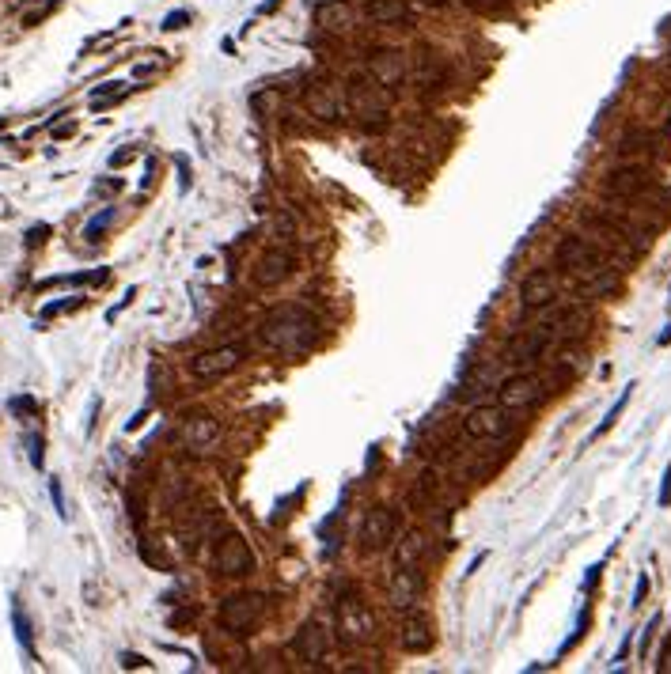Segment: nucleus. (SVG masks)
Here are the masks:
<instances>
[{
	"mask_svg": "<svg viewBox=\"0 0 671 674\" xmlns=\"http://www.w3.org/2000/svg\"><path fill=\"white\" fill-rule=\"evenodd\" d=\"M318 337H323V322L311 307L292 303V307H277L266 322L258 326V341L277 356H307Z\"/></svg>",
	"mask_w": 671,
	"mask_h": 674,
	"instance_id": "nucleus-1",
	"label": "nucleus"
},
{
	"mask_svg": "<svg viewBox=\"0 0 671 674\" xmlns=\"http://www.w3.org/2000/svg\"><path fill=\"white\" fill-rule=\"evenodd\" d=\"M262 617H266V595H258V591L224 595L216 606V625L228 636H250L262 625Z\"/></svg>",
	"mask_w": 671,
	"mask_h": 674,
	"instance_id": "nucleus-2",
	"label": "nucleus"
},
{
	"mask_svg": "<svg viewBox=\"0 0 671 674\" xmlns=\"http://www.w3.org/2000/svg\"><path fill=\"white\" fill-rule=\"evenodd\" d=\"M349 106H353V114H357V125L360 129H379V125H387V118H391V99H387V87L376 84L372 76H353L349 80Z\"/></svg>",
	"mask_w": 671,
	"mask_h": 674,
	"instance_id": "nucleus-3",
	"label": "nucleus"
},
{
	"mask_svg": "<svg viewBox=\"0 0 671 674\" xmlns=\"http://www.w3.org/2000/svg\"><path fill=\"white\" fill-rule=\"evenodd\" d=\"M334 633L342 644H368L372 636H376V614L368 610V602L360 599V595L345 591L338 595L334 602Z\"/></svg>",
	"mask_w": 671,
	"mask_h": 674,
	"instance_id": "nucleus-4",
	"label": "nucleus"
},
{
	"mask_svg": "<svg viewBox=\"0 0 671 674\" xmlns=\"http://www.w3.org/2000/svg\"><path fill=\"white\" fill-rule=\"evenodd\" d=\"M213 568H216V576H224V580H243L255 572V549H250V542L239 530H224V534L216 538Z\"/></svg>",
	"mask_w": 671,
	"mask_h": 674,
	"instance_id": "nucleus-5",
	"label": "nucleus"
},
{
	"mask_svg": "<svg viewBox=\"0 0 671 674\" xmlns=\"http://www.w3.org/2000/svg\"><path fill=\"white\" fill-rule=\"evenodd\" d=\"M243 360H247L243 345H216V349H205L197 356H190V375L197 383H216L224 375H232Z\"/></svg>",
	"mask_w": 671,
	"mask_h": 674,
	"instance_id": "nucleus-6",
	"label": "nucleus"
},
{
	"mask_svg": "<svg viewBox=\"0 0 671 674\" xmlns=\"http://www.w3.org/2000/svg\"><path fill=\"white\" fill-rule=\"evenodd\" d=\"M558 265L569 269L577 281H584V277H592V273H599L603 265H607V258H603V250L596 247V242H588L580 235H565L562 242H558Z\"/></svg>",
	"mask_w": 671,
	"mask_h": 674,
	"instance_id": "nucleus-7",
	"label": "nucleus"
},
{
	"mask_svg": "<svg viewBox=\"0 0 671 674\" xmlns=\"http://www.w3.org/2000/svg\"><path fill=\"white\" fill-rule=\"evenodd\" d=\"M399 538V512L387 504H372L365 512V523H360V546L365 554H379V549L394 546Z\"/></svg>",
	"mask_w": 671,
	"mask_h": 674,
	"instance_id": "nucleus-8",
	"label": "nucleus"
},
{
	"mask_svg": "<svg viewBox=\"0 0 671 674\" xmlns=\"http://www.w3.org/2000/svg\"><path fill=\"white\" fill-rule=\"evenodd\" d=\"M304 106H307V114L318 118V121H338L345 110V95L330 76H311V80L304 84Z\"/></svg>",
	"mask_w": 671,
	"mask_h": 674,
	"instance_id": "nucleus-9",
	"label": "nucleus"
},
{
	"mask_svg": "<svg viewBox=\"0 0 671 674\" xmlns=\"http://www.w3.org/2000/svg\"><path fill=\"white\" fill-rule=\"evenodd\" d=\"M543 394H546V379H543L538 371H527V368H523V371H516V375H509V379L497 386V402H501L509 413L535 405Z\"/></svg>",
	"mask_w": 671,
	"mask_h": 674,
	"instance_id": "nucleus-10",
	"label": "nucleus"
},
{
	"mask_svg": "<svg viewBox=\"0 0 671 674\" xmlns=\"http://www.w3.org/2000/svg\"><path fill=\"white\" fill-rule=\"evenodd\" d=\"M365 72H368L376 84H383V87L391 91V87L406 84V76H410V57H406L402 50H394V46H379V50L368 53Z\"/></svg>",
	"mask_w": 671,
	"mask_h": 674,
	"instance_id": "nucleus-11",
	"label": "nucleus"
},
{
	"mask_svg": "<svg viewBox=\"0 0 671 674\" xmlns=\"http://www.w3.org/2000/svg\"><path fill=\"white\" fill-rule=\"evenodd\" d=\"M558 292H562V277H558L554 269H535V273H527L523 284H520V303H523V315L546 311V307L558 300Z\"/></svg>",
	"mask_w": 671,
	"mask_h": 674,
	"instance_id": "nucleus-12",
	"label": "nucleus"
},
{
	"mask_svg": "<svg viewBox=\"0 0 671 674\" xmlns=\"http://www.w3.org/2000/svg\"><path fill=\"white\" fill-rule=\"evenodd\" d=\"M220 436H224V428L213 413H190L179 428V439L186 451H194V455H209V451H216Z\"/></svg>",
	"mask_w": 671,
	"mask_h": 674,
	"instance_id": "nucleus-13",
	"label": "nucleus"
},
{
	"mask_svg": "<svg viewBox=\"0 0 671 674\" xmlns=\"http://www.w3.org/2000/svg\"><path fill=\"white\" fill-rule=\"evenodd\" d=\"M296 273V254L289 247H270L255 262V284L258 288H277Z\"/></svg>",
	"mask_w": 671,
	"mask_h": 674,
	"instance_id": "nucleus-14",
	"label": "nucleus"
},
{
	"mask_svg": "<svg viewBox=\"0 0 671 674\" xmlns=\"http://www.w3.org/2000/svg\"><path fill=\"white\" fill-rule=\"evenodd\" d=\"M509 432V410L497 402V405H475L467 417H463V436L467 439H501Z\"/></svg>",
	"mask_w": 671,
	"mask_h": 674,
	"instance_id": "nucleus-15",
	"label": "nucleus"
},
{
	"mask_svg": "<svg viewBox=\"0 0 671 674\" xmlns=\"http://www.w3.org/2000/svg\"><path fill=\"white\" fill-rule=\"evenodd\" d=\"M421 591H425L421 568H394V576L387 583V602L394 610L410 614V610H417V602H421Z\"/></svg>",
	"mask_w": 671,
	"mask_h": 674,
	"instance_id": "nucleus-16",
	"label": "nucleus"
},
{
	"mask_svg": "<svg viewBox=\"0 0 671 674\" xmlns=\"http://www.w3.org/2000/svg\"><path fill=\"white\" fill-rule=\"evenodd\" d=\"M399 644L406 651H414V656H425V651L436 648V625L428 622L425 614L410 610L402 617V625H399Z\"/></svg>",
	"mask_w": 671,
	"mask_h": 674,
	"instance_id": "nucleus-17",
	"label": "nucleus"
},
{
	"mask_svg": "<svg viewBox=\"0 0 671 674\" xmlns=\"http://www.w3.org/2000/svg\"><path fill=\"white\" fill-rule=\"evenodd\" d=\"M292 651H296V659H304V663H311V667H318V663L326 659V651H330V633H326V625L307 622L300 633H296Z\"/></svg>",
	"mask_w": 671,
	"mask_h": 674,
	"instance_id": "nucleus-18",
	"label": "nucleus"
},
{
	"mask_svg": "<svg viewBox=\"0 0 671 674\" xmlns=\"http://www.w3.org/2000/svg\"><path fill=\"white\" fill-rule=\"evenodd\" d=\"M603 190L611 197H641L653 190V174L645 167H619L607 174V182H603Z\"/></svg>",
	"mask_w": 671,
	"mask_h": 674,
	"instance_id": "nucleus-19",
	"label": "nucleus"
},
{
	"mask_svg": "<svg viewBox=\"0 0 671 674\" xmlns=\"http://www.w3.org/2000/svg\"><path fill=\"white\" fill-rule=\"evenodd\" d=\"M315 23L330 35H345V30L357 27V8L349 0H323L315 8Z\"/></svg>",
	"mask_w": 671,
	"mask_h": 674,
	"instance_id": "nucleus-20",
	"label": "nucleus"
},
{
	"mask_svg": "<svg viewBox=\"0 0 671 674\" xmlns=\"http://www.w3.org/2000/svg\"><path fill=\"white\" fill-rule=\"evenodd\" d=\"M550 337L543 326H535V330H520V334L512 337V345H509V360L512 364H531V360H543L546 356V349H550Z\"/></svg>",
	"mask_w": 671,
	"mask_h": 674,
	"instance_id": "nucleus-21",
	"label": "nucleus"
},
{
	"mask_svg": "<svg viewBox=\"0 0 671 674\" xmlns=\"http://www.w3.org/2000/svg\"><path fill=\"white\" fill-rule=\"evenodd\" d=\"M365 16L379 27H399V23L414 19V8H410V0H368Z\"/></svg>",
	"mask_w": 671,
	"mask_h": 674,
	"instance_id": "nucleus-22",
	"label": "nucleus"
},
{
	"mask_svg": "<svg viewBox=\"0 0 671 674\" xmlns=\"http://www.w3.org/2000/svg\"><path fill=\"white\" fill-rule=\"evenodd\" d=\"M428 554V538L421 530H410L394 542V568H421V561Z\"/></svg>",
	"mask_w": 671,
	"mask_h": 674,
	"instance_id": "nucleus-23",
	"label": "nucleus"
},
{
	"mask_svg": "<svg viewBox=\"0 0 671 674\" xmlns=\"http://www.w3.org/2000/svg\"><path fill=\"white\" fill-rule=\"evenodd\" d=\"M614 288H619V273H614L611 265H603L599 273H592V277L577 281V292L584 296V300H603V296H611Z\"/></svg>",
	"mask_w": 671,
	"mask_h": 674,
	"instance_id": "nucleus-24",
	"label": "nucleus"
},
{
	"mask_svg": "<svg viewBox=\"0 0 671 674\" xmlns=\"http://www.w3.org/2000/svg\"><path fill=\"white\" fill-rule=\"evenodd\" d=\"M133 91L126 80H106V84H99L92 87V110H110L114 103H122V99Z\"/></svg>",
	"mask_w": 671,
	"mask_h": 674,
	"instance_id": "nucleus-25",
	"label": "nucleus"
},
{
	"mask_svg": "<svg viewBox=\"0 0 671 674\" xmlns=\"http://www.w3.org/2000/svg\"><path fill=\"white\" fill-rule=\"evenodd\" d=\"M110 277V269H87V273H65V277H46L38 281V288H61V284H103Z\"/></svg>",
	"mask_w": 671,
	"mask_h": 674,
	"instance_id": "nucleus-26",
	"label": "nucleus"
},
{
	"mask_svg": "<svg viewBox=\"0 0 671 674\" xmlns=\"http://www.w3.org/2000/svg\"><path fill=\"white\" fill-rule=\"evenodd\" d=\"M463 4L482 19H504L512 12V0H463Z\"/></svg>",
	"mask_w": 671,
	"mask_h": 674,
	"instance_id": "nucleus-27",
	"label": "nucleus"
},
{
	"mask_svg": "<svg viewBox=\"0 0 671 674\" xmlns=\"http://www.w3.org/2000/svg\"><path fill=\"white\" fill-rule=\"evenodd\" d=\"M630 394H633V383H630V386H626V391L619 394V402H614L611 410H607V417H603V421L596 425V432H592L588 439H599V436H607V432H611V428H614V421H619V417H622V410H626V405H630Z\"/></svg>",
	"mask_w": 671,
	"mask_h": 674,
	"instance_id": "nucleus-28",
	"label": "nucleus"
},
{
	"mask_svg": "<svg viewBox=\"0 0 671 674\" xmlns=\"http://www.w3.org/2000/svg\"><path fill=\"white\" fill-rule=\"evenodd\" d=\"M12 625H16V640H19V648H23L27 656L35 659V633H30V622H27V614L19 610V606H12Z\"/></svg>",
	"mask_w": 671,
	"mask_h": 674,
	"instance_id": "nucleus-29",
	"label": "nucleus"
},
{
	"mask_svg": "<svg viewBox=\"0 0 671 674\" xmlns=\"http://www.w3.org/2000/svg\"><path fill=\"white\" fill-rule=\"evenodd\" d=\"M110 220H114V208H103L99 216H92V220L84 224V239H87V242H99V235L110 228Z\"/></svg>",
	"mask_w": 671,
	"mask_h": 674,
	"instance_id": "nucleus-30",
	"label": "nucleus"
},
{
	"mask_svg": "<svg viewBox=\"0 0 671 674\" xmlns=\"http://www.w3.org/2000/svg\"><path fill=\"white\" fill-rule=\"evenodd\" d=\"M80 303H84V296H69V300L46 303V307H42V322H50V318H57V315H65V311H76Z\"/></svg>",
	"mask_w": 671,
	"mask_h": 674,
	"instance_id": "nucleus-31",
	"label": "nucleus"
},
{
	"mask_svg": "<svg viewBox=\"0 0 671 674\" xmlns=\"http://www.w3.org/2000/svg\"><path fill=\"white\" fill-rule=\"evenodd\" d=\"M660 622H664L660 614L648 617V625H645V633H641V644H637V651H641V659L648 656V648H653V640H656V633H660Z\"/></svg>",
	"mask_w": 671,
	"mask_h": 674,
	"instance_id": "nucleus-32",
	"label": "nucleus"
},
{
	"mask_svg": "<svg viewBox=\"0 0 671 674\" xmlns=\"http://www.w3.org/2000/svg\"><path fill=\"white\" fill-rule=\"evenodd\" d=\"M8 410H12L16 417H30V413H38V402H35V398H12V402H8Z\"/></svg>",
	"mask_w": 671,
	"mask_h": 674,
	"instance_id": "nucleus-33",
	"label": "nucleus"
},
{
	"mask_svg": "<svg viewBox=\"0 0 671 674\" xmlns=\"http://www.w3.org/2000/svg\"><path fill=\"white\" fill-rule=\"evenodd\" d=\"M50 500H53V512H57L61 519H69V507H65V493H61L57 478H50Z\"/></svg>",
	"mask_w": 671,
	"mask_h": 674,
	"instance_id": "nucleus-34",
	"label": "nucleus"
},
{
	"mask_svg": "<svg viewBox=\"0 0 671 674\" xmlns=\"http://www.w3.org/2000/svg\"><path fill=\"white\" fill-rule=\"evenodd\" d=\"M190 19H194V16H190V12H186V8H179V12H171V16H163V23H160V27H163V30H182L186 23H190Z\"/></svg>",
	"mask_w": 671,
	"mask_h": 674,
	"instance_id": "nucleus-35",
	"label": "nucleus"
},
{
	"mask_svg": "<svg viewBox=\"0 0 671 674\" xmlns=\"http://www.w3.org/2000/svg\"><path fill=\"white\" fill-rule=\"evenodd\" d=\"M50 231H53L50 224H38V228H30V231H27V247H42V242L50 239Z\"/></svg>",
	"mask_w": 671,
	"mask_h": 674,
	"instance_id": "nucleus-36",
	"label": "nucleus"
},
{
	"mask_svg": "<svg viewBox=\"0 0 671 674\" xmlns=\"http://www.w3.org/2000/svg\"><path fill=\"white\" fill-rule=\"evenodd\" d=\"M42 451H46L42 436H30V466H38V470H42V462H46V455H42Z\"/></svg>",
	"mask_w": 671,
	"mask_h": 674,
	"instance_id": "nucleus-37",
	"label": "nucleus"
},
{
	"mask_svg": "<svg viewBox=\"0 0 671 674\" xmlns=\"http://www.w3.org/2000/svg\"><path fill=\"white\" fill-rule=\"evenodd\" d=\"M660 507H671V466L664 470V481H660V496H656Z\"/></svg>",
	"mask_w": 671,
	"mask_h": 674,
	"instance_id": "nucleus-38",
	"label": "nucleus"
},
{
	"mask_svg": "<svg viewBox=\"0 0 671 674\" xmlns=\"http://www.w3.org/2000/svg\"><path fill=\"white\" fill-rule=\"evenodd\" d=\"M122 667H126V670H140V667H152V663H148L145 656H137V651H126V656H122Z\"/></svg>",
	"mask_w": 671,
	"mask_h": 674,
	"instance_id": "nucleus-39",
	"label": "nucleus"
},
{
	"mask_svg": "<svg viewBox=\"0 0 671 674\" xmlns=\"http://www.w3.org/2000/svg\"><path fill=\"white\" fill-rule=\"evenodd\" d=\"M133 300H137V288H129V292L122 296V303H118V307H110V311H106V318H110V322H114V318L122 315V311H126V307L133 303Z\"/></svg>",
	"mask_w": 671,
	"mask_h": 674,
	"instance_id": "nucleus-40",
	"label": "nucleus"
},
{
	"mask_svg": "<svg viewBox=\"0 0 671 674\" xmlns=\"http://www.w3.org/2000/svg\"><path fill=\"white\" fill-rule=\"evenodd\" d=\"M137 159V152L133 148H122V152H114V156H110V167H126V163H133Z\"/></svg>",
	"mask_w": 671,
	"mask_h": 674,
	"instance_id": "nucleus-41",
	"label": "nucleus"
},
{
	"mask_svg": "<svg viewBox=\"0 0 671 674\" xmlns=\"http://www.w3.org/2000/svg\"><path fill=\"white\" fill-rule=\"evenodd\" d=\"M645 595H648V576H637V588H633V602H630V606H641Z\"/></svg>",
	"mask_w": 671,
	"mask_h": 674,
	"instance_id": "nucleus-42",
	"label": "nucleus"
},
{
	"mask_svg": "<svg viewBox=\"0 0 671 674\" xmlns=\"http://www.w3.org/2000/svg\"><path fill=\"white\" fill-rule=\"evenodd\" d=\"M76 133V121H61V125H53V140H65Z\"/></svg>",
	"mask_w": 671,
	"mask_h": 674,
	"instance_id": "nucleus-43",
	"label": "nucleus"
},
{
	"mask_svg": "<svg viewBox=\"0 0 671 674\" xmlns=\"http://www.w3.org/2000/svg\"><path fill=\"white\" fill-rule=\"evenodd\" d=\"M599 576H603V565H592V568H588V576H584V591H592V588H596V583H599Z\"/></svg>",
	"mask_w": 671,
	"mask_h": 674,
	"instance_id": "nucleus-44",
	"label": "nucleus"
},
{
	"mask_svg": "<svg viewBox=\"0 0 671 674\" xmlns=\"http://www.w3.org/2000/svg\"><path fill=\"white\" fill-rule=\"evenodd\" d=\"M179 174H182V193L190 190V163H186V156H179Z\"/></svg>",
	"mask_w": 671,
	"mask_h": 674,
	"instance_id": "nucleus-45",
	"label": "nucleus"
},
{
	"mask_svg": "<svg viewBox=\"0 0 671 674\" xmlns=\"http://www.w3.org/2000/svg\"><path fill=\"white\" fill-rule=\"evenodd\" d=\"M656 345H671V326H664V334L656 337Z\"/></svg>",
	"mask_w": 671,
	"mask_h": 674,
	"instance_id": "nucleus-46",
	"label": "nucleus"
},
{
	"mask_svg": "<svg viewBox=\"0 0 671 674\" xmlns=\"http://www.w3.org/2000/svg\"><path fill=\"white\" fill-rule=\"evenodd\" d=\"M421 4H428V8H444L448 0H421Z\"/></svg>",
	"mask_w": 671,
	"mask_h": 674,
	"instance_id": "nucleus-47",
	"label": "nucleus"
},
{
	"mask_svg": "<svg viewBox=\"0 0 671 674\" xmlns=\"http://www.w3.org/2000/svg\"><path fill=\"white\" fill-rule=\"evenodd\" d=\"M4 125H8V118H0V129H4Z\"/></svg>",
	"mask_w": 671,
	"mask_h": 674,
	"instance_id": "nucleus-48",
	"label": "nucleus"
}]
</instances>
